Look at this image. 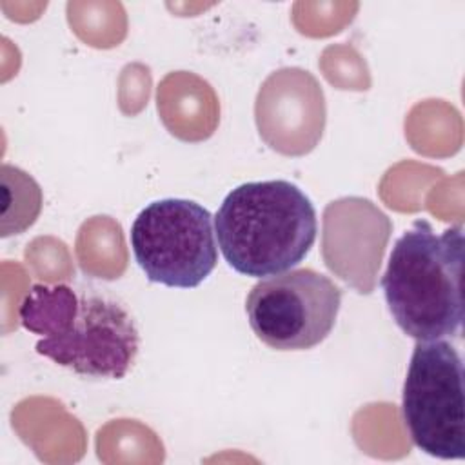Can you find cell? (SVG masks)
Listing matches in <instances>:
<instances>
[{
    "label": "cell",
    "mask_w": 465,
    "mask_h": 465,
    "mask_svg": "<svg viewBox=\"0 0 465 465\" xmlns=\"http://www.w3.org/2000/svg\"><path fill=\"white\" fill-rule=\"evenodd\" d=\"M463 227L436 234L425 220L403 232L389 256L381 289L396 325L416 341L458 338L463 325Z\"/></svg>",
    "instance_id": "obj_1"
},
{
    "label": "cell",
    "mask_w": 465,
    "mask_h": 465,
    "mask_svg": "<svg viewBox=\"0 0 465 465\" xmlns=\"http://www.w3.org/2000/svg\"><path fill=\"white\" fill-rule=\"evenodd\" d=\"M225 262L240 274L263 278L291 271L311 251L318 220L305 193L287 180L234 187L214 216Z\"/></svg>",
    "instance_id": "obj_2"
},
{
    "label": "cell",
    "mask_w": 465,
    "mask_h": 465,
    "mask_svg": "<svg viewBox=\"0 0 465 465\" xmlns=\"http://www.w3.org/2000/svg\"><path fill=\"white\" fill-rule=\"evenodd\" d=\"M129 238L147 280L167 287H198L218 262L213 216L193 200L151 202L134 218Z\"/></svg>",
    "instance_id": "obj_3"
},
{
    "label": "cell",
    "mask_w": 465,
    "mask_h": 465,
    "mask_svg": "<svg viewBox=\"0 0 465 465\" xmlns=\"http://www.w3.org/2000/svg\"><path fill=\"white\" fill-rule=\"evenodd\" d=\"M401 414L414 445L440 460L465 458L463 361L445 340L416 341Z\"/></svg>",
    "instance_id": "obj_4"
},
{
    "label": "cell",
    "mask_w": 465,
    "mask_h": 465,
    "mask_svg": "<svg viewBox=\"0 0 465 465\" xmlns=\"http://www.w3.org/2000/svg\"><path fill=\"white\" fill-rule=\"evenodd\" d=\"M341 289L314 269H291L252 285L245 300L256 338L276 351H307L332 331Z\"/></svg>",
    "instance_id": "obj_5"
},
{
    "label": "cell",
    "mask_w": 465,
    "mask_h": 465,
    "mask_svg": "<svg viewBox=\"0 0 465 465\" xmlns=\"http://www.w3.org/2000/svg\"><path fill=\"white\" fill-rule=\"evenodd\" d=\"M36 352L91 380H122L133 367L140 334L127 309L102 294H82L71 327L36 341Z\"/></svg>",
    "instance_id": "obj_6"
},
{
    "label": "cell",
    "mask_w": 465,
    "mask_h": 465,
    "mask_svg": "<svg viewBox=\"0 0 465 465\" xmlns=\"http://www.w3.org/2000/svg\"><path fill=\"white\" fill-rule=\"evenodd\" d=\"M254 111L263 142L285 156H302L312 151L325 127L322 85L300 67L271 73L258 91Z\"/></svg>",
    "instance_id": "obj_7"
},
{
    "label": "cell",
    "mask_w": 465,
    "mask_h": 465,
    "mask_svg": "<svg viewBox=\"0 0 465 465\" xmlns=\"http://www.w3.org/2000/svg\"><path fill=\"white\" fill-rule=\"evenodd\" d=\"M391 232V220L371 200L347 196L331 202L323 211L325 265L360 294H369Z\"/></svg>",
    "instance_id": "obj_8"
},
{
    "label": "cell",
    "mask_w": 465,
    "mask_h": 465,
    "mask_svg": "<svg viewBox=\"0 0 465 465\" xmlns=\"http://www.w3.org/2000/svg\"><path fill=\"white\" fill-rule=\"evenodd\" d=\"M78 298L67 285H33L20 305V322L44 338L60 336L76 316Z\"/></svg>",
    "instance_id": "obj_9"
},
{
    "label": "cell",
    "mask_w": 465,
    "mask_h": 465,
    "mask_svg": "<svg viewBox=\"0 0 465 465\" xmlns=\"http://www.w3.org/2000/svg\"><path fill=\"white\" fill-rule=\"evenodd\" d=\"M2 178V238L20 234L29 229L42 211V189L20 167L4 163Z\"/></svg>",
    "instance_id": "obj_10"
}]
</instances>
